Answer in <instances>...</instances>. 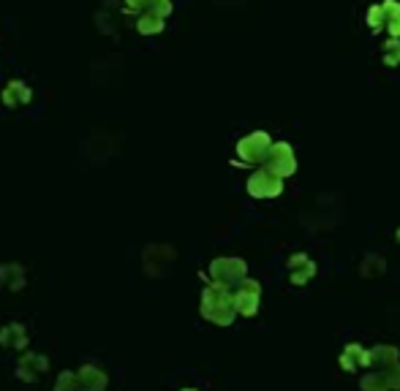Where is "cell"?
<instances>
[{
	"label": "cell",
	"instance_id": "8992f818",
	"mask_svg": "<svg viewBox=\"0 0 400 391\" xmlns=\"http://www.w3.org/2000/svg\"><path fill=\"white\" fill-rule=\"evenodd\" d=\"M46 370H49V359L44 353H25L17 364V378L25 383H36Z\"/></svg>",
	"mask_w": 400,
	"mask_h": 391
},
{
	"label": "cell",
	"instance_id": "5b68a950",
	"mask_svg": "<svg viewBox=\"0 0 400 391\" xmlns=\"http://www.w3.org/2000/svg\"><path fill=\"white\" fill-rule=\"evenodd\" d=\"M259 297H262L259 283H256V280H242L240 288H237V294H234L237 312H240V315H248V318L256 315V310H259Z\"/></svg>",
	"mask_w": 400,
	"mask_h": 391
},
{
	"label": "cell",
	"instance_id": "3957f363",
	"mask_svg": "<svg viewBox=\"0 0 400 391\" xmlns=\"http://www.w3.org/2000/svg\"><path fill=\"white\" fill-rule=\"evenodd\" d=\"M269 150H272V141H269V136L262 133V130L245 136V139L237 144V155H240V161H245V163H262V161H267Z\"/></svg>",
	"mask_w": 400,
	"mask_h": 391
},
{
	"label": "cell",
	"instance_id": "2e32d148",
	"mask_svg": "<svg viewBox=\"0 0 400 391\" xmlns=\"http://www.w3.org/2000/svg\"><path fill=\"white\" fill-rule=\"evenodd\" d=\"M147 11H153V14H158V17L166 19V17L172 14V0H150Z\"/></svg>",
	"mask_w": 400,
	"mask_h": 391
},
{
	"label": "cell",
	"instance_id": "8fae6325",
	"mask_svg": "<svg viewBox=\"0 0 400 391\" xmlns=\"http://www.w3.org/2000/svg\"><path fill=\"white\" fill-rule=\"evenodd\" d=\"M341 367L346 372H354L359 367H370V350H365L362 345H346L341 356Z\"/></svg>",
	"mask_w": 400,
	"mask_h": 391
},
{
	"label": "cell",
	"instance_id": "ac0fdd59",
	"mask_svg": "<svg viewBox=\"0 0 400 391\" xmlns=\"http://www.w3.org/2000/svg\"><path fill=\"white\" fill-rule=\"evenodd\" d=\"M384 60H387L390 66H395V63H400V43H398V41H390V43H387Z\"/></svg>",
	"mask_w": 400,
	"mask_h": 391
},
{
	"label": "cell",
	"instance_id": "30bf717a",
	"mask_svg": "<svg viewBox=\"0 0 400 391\" xmlns=\"http://www.w3.org/2000/svg\"><path fill=\"white\" fill-rule=\"evenodd\" d=\"M30 101V87L19 79H11L8 85L3 87V103L8 109H17V106H25Z\"/></svg>",
	"mask_w": 400,
	"mask_h": 391
},
{
	"label": "cell",
	"instance_id": "7a4b0ae2",
	"mask_svg": "<svg viewBox=\"0 0 400 391\" xmlns=\"http://www.w3.org/2000/svg\"><path fill=\"white\" fill-rule=\"evenodd\" d=\"M210 277H213V285H221V288L240 285L245 280V261L216 259L210 263Z\"/></svg>",
	"mask_w": 400,
	"mask_h": 391
},
{
	"label": "cell",
	"instance_id": "7c38bea8",
	"mask_svg": "<svg viewBox=\"0 0 400 391\" xmlns=\"http://www.w3.org/2000/svg\"><path fill=\"white\" fill-rule=\"evenodd\" d=\"M0 283H3L8 291H19V288H25V269L17 266V263H6V266H0Z\"/></svg>",
	"mask_w": 400,
	"mask_h": 391
},
{
	"label": "cell",
	"instance_id": "ba28073f",
	"mask_svg": "<svg viewBox=\"0 0 400 391\" xmlns=\"http://www.w3.org/2000/svg\"><path fill=\"white\" fill-rule=\"evenodd\" d=\"M28 343H30V337H28V329L22 323H8V326L0 329V345L3 348H8V350H25Z\"/></svg>",
	"mask_w": 400,
	"mask_h": 391
},
{
	"label": "cell",
	"instance_id": "52a82bcc",
	"mask_svg": "<svg viewBox=\"0 0 400 391\" xmlns=\"http://www.w3.org/2000/svg\"><path fill=\"white\" fill-rule=\"evenodd\" d=\"M267 169L272 174H278V177H289V174H294L297 169V163H294V155H292V147L289 144H272V150H269V155H267Z\"/></svg>",
	"mask_w": 400,
	"mask_h": 391
},
{
	"label": "cell",
	"instance_id": "44dd1931",
	"mask_svg": "<svg viewBox=\"0 0 400 391\" xmlns=\"http://www.w3.org/2000/svg\"><path fill=\"white\" fill-rule=\"evenodd\" d=\"M182 391H196V389H182Z\"/></svg>",
	"mask_w": 400,
	"mask_h": 391
},
{
	"label": "cell",
	"instance_id": "6da1fadb",
	"mask_svg": "<svg viewBox=\"0 0 400 391\" xmlns=\"http://www.w3.org/2000/svg\"><path fill=\"white\" fill-rule=\"evenodd\" d=\"M202 315L213 321L216 326H229L237 315V304H234V297L229 294V288L207 285L202 294Z\"/></svg>",
	"mask_w": 400,
	"mask_h": 391
},
{
	"label": "cell",
	"instance_id": "e0dca14e",
	"mask_svg": "<svg viewBox=\"0 0 400 391\" xmlns=\"http://www.w3.org/2000/svg\"><path fill=\"white\" fill-rule=\"evenodd\" d=\"M381 22H384V6H373L370 11H368V25L370 28H381Z\"/></svg>",
	"mask_w": 400,
	"mask_h": 391
},
{
	"label": "cell",
	"instance_id": "5bb4252c",
	"mask_svg": "<svg viewBox=\"0 0 400 391\" xmlns=\"http://www.w3.org/2000/svg\"><path fill=\"white\" fill-rule=\"evenodd\" d=\"M136 30H139L142 36L161 33V30H164V17H158V14H153V11H144V14H139V19H136Z\"/></svg>",
	"mask_w": 400,
	"mask_h": 391
},
{
	"label": "cell",
	"instance_id": "9a60e30c",
	"mask_svg": "<svg viewBox=\"0 0 400 391\" xmlns=\"http://www.w3.org/2000/svg\"><path fill=\"white\" fill-rule=\"evenodd\" d=\"M55 391H85L82 381L77 372H60V378L55 381Z\"/></svg>",
	"mask_w": 400,
	"mask_h": 391
},
{
	"label": "cell",
	"instance_id": "9c48e42d",
	"mask_svg": "<svg viewBox=\"0 0 400 391\" xmlns=\"http://www.w3.org/2000/svg\"><path fill=\"white\" fill-rule=\"evenodd\" d=\"M77 375H79L82 389L85 391H106L109 378H106V372H104L101 367H95V364H82V367L77 370Z\"/></svg>",
	"mask_w": 400,
	"mask_h": 391
},
{
	"label": "cell",
	"instance_id": "ffe728a7",
	"mask_svg": "<svg viewBox=\"0 0 400 391\" xmlns=\"http://www.w3.org/2000/svg\"><path fill=\"white\" fill-rule=\"evenodd\" d=\"M390 33H392V36H400V17L398 19H390Z\"/></svg>",
	"mask_w": 400,
	"mask_h": 391
},
{
	"label": "cell",
	"instance_id": "d6986e66",
	"mask_svg": "<svg viewBox=\"0 0 400 391\" xmlns=\"http://www.w3.org/2000/svg\"><path fill=\"white\" fill-rule=\"evenodd\" d=\"M147 6H150V0H128V3H126V11H128V14H136V11L144 14Z\"/></svg>",
	"mask_w": 400,
	"mask_h": 391
},
{
	"label": "cell",
	"instance_id": "277c9868",
	"mask_svg": "<svg viewBox=\"0 0 400 391\" xmlns=\"http://www.w3.org/2000/svg\"><path fill=\"white\" fill-rule=\"evenodd\" d=\"M248 190H251V196H256V199H275V196L283 190V177L272 174L269 169L256 172L248 179Z\"/></svg>",
	"mask_w": 400,
	"mask_h": 391
},
{
	"label": "cell",
	"instance_id": "4fadbf2b",
	"mask_svg": "<svg viewBox=\"0 0 400 391\" xmlns=\"http://www.w3.org/2000/svg\"><path fill=\"white\" fill-rule=\"evenodd\" d=\"M289 269H292V280H294L297 285H305V280L316 274V266L308 261V256H294L292 263H289Z\"/></svg>",
	"mask_w": 400,
	"mask_h": 391
}]
</instances>
